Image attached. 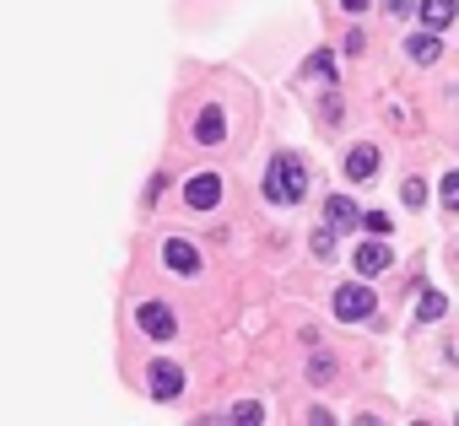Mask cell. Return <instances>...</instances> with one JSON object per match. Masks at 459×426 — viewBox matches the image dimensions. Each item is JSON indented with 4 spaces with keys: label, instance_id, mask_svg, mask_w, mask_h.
<instances>
[{
    "label": "cell",
    "instance_id": "ffe728a7",
    "mask_svg": "<svg viewBox=\"0 0 459 426\" xmlns=\"http://www.w3.org/2000/svg\"><path fill=\"white\" fill-rule=\"evenodd\" d=\"M384 12H395V17H406V12H416V0H384Z\"/></svg>",
    "mask_w": 459,
    "mask_h": 426
},
{
    "label": "cell",
    "instance_id": "ac0fdd59",
    "mask_svg": "<svg viewBox=\"0 0 459 426\" xmlns=\"http://www.w3.org/2000/svg\"><path fill=\"white\" fill-rule=\"evenodd\" d=\"M308 70H313V76H324V82L336 76V65H330V54H313V59H308Z\"/></svg>",
    "mask_w": 459,
    "mask_h": 426
},
{
    "label": "cell",
    "instance_id": "277c9868",
    "mask_svg": "<svg viewBox=\"0 0 459 426\" xmlns=\"http://www.w3.org/2000/svg\"><path fill=\"white\" fill-rule=\"evenodd\" d=\"M162 264L173 275H194V270H201V254H194V243H184V238H168L162 243Z\"/></svg>",
    "mask_w": 459,
    "mask_h": 426
},
{
    "label": "cell",
    "instance_id": "3957f363",
    "mask_svg": "<svg viewBox=\"0 0 459 426\" xmlns=\"http://www.w3.org/2000/svg\"><path fill=\"white\" fill-rule=\"evenodd\" d=\"M184 200H189L194 210H217V200H222V178H217V173H194V178L184 184Z\"/></svg>",
    "mask_w": 459,
    "mask_h": 426
},
{
    "label": "cell",
    "instance_id": "d6986e66",
    "mask_svg": "<svg viewBox=\"0 0 459 426\" xmlns=\"http://www.w3.org/2000/svg\"><path fill=\"white\" fill-rule=\"evenodd\" d=\"M330 248H336V238H330V227H324V233H313V254H319V259H330Z\"/></svg>",
    "mask_w": 459,
    "mask_h": 426
},
{
    "label": "cell",
    "instance_id": "7c38bea8",
    "mask_svg": "<svg viewBox=\"0 0 459 426\" xmlns=\"http://www.w3.org/2000/svg\"><path fill=\"white\" fill-rule=\"evenodd\" d=\"M438 49H443V43H438V33H432V28H427V33H416V38L406 43V54H411L416 65H432V59H438Z\"/></svg>",
    "mask_w": 459,
    "mask_h": 426
},
{
    "label": "cell",
    "instance_id": "ba28073f",
    "mask_svg": "<svg viewBox=\"0 0 459 426\" xmlns=\"http://www.w3.org/2000/svg\"><path fill=\"white\" fill-rule=\"evenodd\" d=\"M352 270H357L362 280H373V275H384V270H389V248H384V243H362V248L352 254Z\"/></svg>",
    "mask_w": 459,
    "mask_h": 426
},
{
    "label": "cell",
    "instance_id": "9c48e42d",
    "mask_svg": "<svg viewBox=\"0 0 459 426\" xmlns=\"http://www.w3.org/2000/svg\"><path fill=\"white\" fill-rule=\"evenodd\" d=\"M454 12H459V0H416V17H422V28H432V33H443V28L454 22Z\"/></svg>",
    "mask_w": 459,
    "mask_h": 426
},
{
    "label": "cell",
    "instance_id": "6da1fadb",
    "mask_svg": "<svg viewBox=\"0 0 459 426\" xmlns=\"http://www.w3.org/2000/svg\"><path fill=\"white\" fill-rule=\"evenodd\" d=\"M303 189H308V168H303V157L281 152V157L271 162V173H265V200H271V205H297Z\"/></svg>",
    "mask_w": 459,
    "mask_h": 426
},
{
    "label": "cell",
    "instance_id": "44dd1931",
    "mask_svg": "<svg viewBox=\"0 0 459 426\" xmlns=\"http://www.w3.org/2000/svg\"><path fill=\"white\" fill-rule=\"evenodd\" d=\"M233 415H238V421H259V405H254V399H243V405H238Z\"/></svg>",
    "mask_w": 459,
    "mask_h": 426
},
{
    "label": "cell",
    "instance_id": "e0dca14e",
    "mask_svg": "<svg viewBox=\"0 0 459 426\" xmlns=\"http://www.w3.org/2000/svg\"><path fill=\"white\" fill-rule=\"evenodd\" d=\"M330 373H336V362H330V357H313V362H308V378H313V383H324Z\"/></svg>",
    "mask_w": 459,
    "mask_h": 426
},
{
    "label": "cell",
    "instance_id": "9a60e30c",
    "mask_svg": "<svg viewBox=\"0 0 459 426\" xmlns=\"http://www.w3.org/2000/svg\"><path fill=\"white\" fill-rule=\"evenodd\" d=\"M438 194H443V205H448V210H459V168H454V173H443V189H438Z\"/></svg>",
    "mask_w": 459,
    "mask_h": 426
},
{
    "label": "cell",
    "instance_id": "5bb4252c",
    "mask_svg": "<svg viewBox=\"0 0 459 426\" xmlns=\"http://www.w3.org/2000/svg\"><path fill=\"white\" fill-rule=\"evenodd\" d=\"M400 200H406L411 210H416V205H427V184H422V178H406V184H400Z\"/></svg>",
    "mask_w": 459,
    "mask_h": 426
},
{
    "label": "cell",
    "instance_id": "4fadbf2b",
    "mask_svg": "<svg viewBox=\"0 0 459 426\" xmlns=\"http://www.w3.org/2000/svg\"><path fill=\"white\" fill-rule=\"evenodd\" d=\"M443 313H448V297H443V292H422V303H416V319H422V324H438Z\"/></svg>",
    "mask_w": 459,
    "mask_h": 426
},
{
    "label": "cell",
    "instance_id": "30bf717a",
    "mask_svg": "<svg viewBox=\"0 0 459 426\" xmlns=\"http://www.w3.org/2000/svg\"><path fill=\"white\" fill-rule=\"evenodd\" d=\"M373 173H378V146H352L346 152V178L352 184H368Z\"/></svg>",
    "mask_w": 459,
    "mask_h": 426
},
{
    "label": "cell",
    "instance_id": "8fae6325",
    "mask_svg": "<svg viewBox=\"0 0 459 426\" xmlns=\"http://www.w3.org/2000/svg\"><path fill=\"white\" fill-rule=\"evenodd\" d=\"M324 217H330L336 233H341V227H362V210H357L346 194H330V200H324Z\"/></svg>",
    "mask_w": 459,
    "mask_h": 426
},
{
    "label": "cell",
    "instance_id": "2e32d148",
    "mask_svg": "<svg viewBox=\"0 0 459 426\" xmlns=\"http://www.w3.org/2000/svg\"><path fill=\"white\" fill-rule=\"evenodd\" d=\"M362 227H368L373 238H384V233L395 227V222H389V210H368V217H362Z\"/></svg>",
    "mask_w": 459,
    "mask_h": 426
},
{
    "label": "cell",
    "instance_id": "52a82bcc",
    "mask_svg": "<svg viewBox=\"0 0 459 426\" xmlns=\"http://www.w3.org/2000/svg\"><path fill=\"white\" fill-rule=\"evenodd\" d=\"M194 140H201V146H222V140H227V119H222L217 103L201 108V119H194Z\"/></svg>",
    "mask_w": 459,
    "mask_h": 426
},
{
    "label": "cell",
    "instance_id": "7a4b0ae2",
    "mask_svg": "<svg viewBox=\"0 0 459 426\" xmlns=\"http://www.w3.org/2000/svg\"><path fill=\"white\" fill-rule=\"evenodd\" d=\"M373 308H378V297L368 287H341L336 292V319L341 324H362V319H373Z\"/></svg>",
    "mask_w": 459,
    "mask_h": 426
},
{
    "label": "cell",
    "instance_id": "7402d4cb",
    "mask_svg": "<svg viewBox=\"0 0 459 426\" xmlns=\"http://www.w3.org/2000/svg\"><path fill=\"white\" fill-rule=\"evenodd\" d=\"M341 6H346V12L357 17V12H368V0H341Z\"/></svg>",
    "mask_w": 459,
    "mask_h": 426
},
{
    "label": "cell",
    "instance_id": "5b68a950",
    "mask_svg": "<svg viewBox=\"0 0 459 426\" xmlns=\"http://www.w3.org/2000/svg\"><path fill=\"white\" fill-rule=\"evenodd\" d=\"M136 324H141L152 340H173V329H178V324H173V313H168V303H146V308L136 313Z\"/></svg>",
    "mask_w": 459,
    "mask_h": 426
},
{
    "label": "cell",
    "instance_id": "8992f818",
    "mask_svg": "<svg viewBox=\"0 0 459 426\" xmlns=\"http://www.w3.org/2000/svg\"><path fill=\"white\" fill-rule=\"evenodd\" d=\"M146 383H152V399H178V389H184V373H178L173 362H152Z\"/></svg>",
    "mask_w": 459,
    "mask_h": 426
}]
</instances>
